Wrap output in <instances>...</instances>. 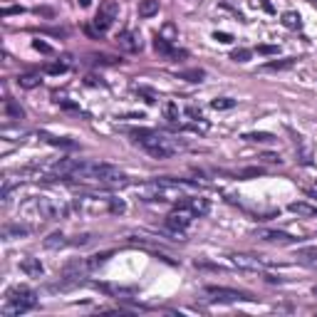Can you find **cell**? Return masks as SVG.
<instances>
[{
  "mask_svg": "<svg viewBox=\"0 0 317 317\" xmlns=\"http://www.w3.org/2000/svg\"><path fill=\"white\" fill-rule=\"evenodd\" d=\"M198 191H201V184H196V181L159 176L154 181L139 184L136 196H139V201H179V198H188L191 193H198Z\"/></svg>",
  "mask_w": 317,
  "mask_h": 317,
  "instance_id": "1",
  "label": "cell"
},
{
  "mask_svg": "<svg viewBox=\"0 0 317 317\" xmlns=\"http://www.w3.org/2000/svg\"><path fill=\"white\" fill-rule=\"evenodd\" d=\"M131 136L154 159H171L174 154H179V149H184L181 141H174V139L164 136L161 131H156V129H134Z\"/></svg>",
  "mask_w": 317,
  "mask_h": 317,
  "instance_id": "2",
  "label": "cell"
},
{
  "mask_svg": "<svg viewBox=\"0 0 317 317\" xmlns=\"http://www.w3.org/2000/svg\"><path fill=\"white\" fill-rule=\"evenodd\" d=\"M75 181H92L99 186H122L127 184L124 181V174L112 164H94V161H79L72 174Z\"/></svg>",
  "mask_w": 317,
  "mask_h": 317,
  "instance_id": "3",
  "label": "cell"
},
{
  "mask_svg": "<svg viewBox=\"0 0 317 317\" xmlns=\"http://www.w3.org/2000/svg\"><path fill=\"white\" fill-rule=\"evenodd\" d=\"M22 213H25L27 218H33L35 225H38V223H42V221L65 218V216L70 213V206L52 198V196H38V198H33L30 204L22 206Z\"/></svg>",
  "mask_w": 317,
  "mask_h": 317,
  "instance_id": "4",
  "label": "cell"
},
{
  "mask_svg": "<svg viewBox=\"0 0 317 317\" xmlns=\"http://www.w3.org/2000/svg\"><path fill=\"white\" fill-rule=\"evenodd\" d=\"M35 305H38L35 290H30V287H25V285H15V287H10V290L5 293V305H3L0 315L3 317L22 315V312L33 310Z\"/></svg>",
  "mask_w": 317,
  "mask_h": 317,
  "instance_id": "5",
  "label": "cell"
},
{
  "mask_svg": "<svg viewBox=\"0 0 317 317\" xmlns=\"http://www.w3.org/2000/svg\"><path fill=\"white\" fill-rule=\"evenodd\" d=\"M193 218H196V213L188 208L186 204H179L171 213H168L166 218H164V225H166L171 233H176V236H181L184 230H186L188 225L193 223Z\"/></svg>",
  "mask_w": 317,
  "mask_h": 317,
  "instance_id": "6",
  "label": "cell"
},
{
  "mask_svg": "<svg viewBox=\"0 0 317 317\" xmlns=\"http://www.w3.org/2000/svg\"><path fill=\"white\" fill-rule=\"evenodd\" d=\"M204 293L208 295V300H213V302H253V295H248V293H241V290H233V287H221V285H206Z\"/></svg>",
  "mask_w": 317,
  "mask_h": 317,
  "instance_id": "7",
  "label": "cell"
},
{
  "mask_svg": "<svg viewBox=\"0 0 317 317\" xmlns=\"http://www.w3.org/2000/svg\"><path fill=\"white\" fill-rule=\"evenodd\" d=\"M117 13H119V5H117L114 0H104V3L99 5V10H97L94 20H92L94 30H97L99 35L107 33V30L114 25V20H117Z\"/></svg>",
  "mask_w": 317,
  "mask_h": 317,
  "instance_id": "8",
  "label": "cell"
},
{
  "mask_svg": "<svg viewBox=\"0 0 317 317\" xmlns=\"http://www.w3.org/2000/svg\"><path fill=\"white\" fill-rule=\"evenodd\" d=\"M230 263L241 270H263L265 268V261L258 258V255H248V253H233L230 255Z\"/></svg>",
  "mask_w": 317,
  "mask_h": 317,
  "instance_id": "9",
  "label": "cell"
},
{
  "mask_svg": "<svg viewBox=\"0 0 317 317\" xmlns=\"http://www.w3.org/2000/svg\"><path fill=\"white\" fill-rule=\"evenodd\" d=\"M255 238H261V241H265V243H280V245H287V243L298 241L295 236H290V233H285V230H268V228L255 230Z\"/></svg>",
  "mask_w": 317,
  "mask_h": 317,
  "instance_id": "10",
  "label": "cell"
},
{
  "mask_svg": "<svg viewBox=\"0 0 317 317\" xmlns=\"http://www.w3.org/2000/svg\"><path fill=\"white\" fill-rule=\"evenodd\" d=\"M154 50H156L161 57H168V60H176V57H186L188 55L186 50H176V47L171 45V40L161 38V35L154 38Z\"/></svg>",
  "mask_w": 317,
  "mask_h": 317,
  "instance_id": "11",
  "label": "cell"
},
{
  "mask_svg": "<svg viewBox=\"0 0 317 317\" xmlns=\"http://www.w3.org/2000/svg\"><path fill=\"white\" fill-rule=\"evenodd\" d=\"M117 45H119L124 52H139V50H141V38H139V33L127 30V33H122V35L117 38Z\"/></svg>",
  "mask_w": 317,
  "mask_h": 317,
  "instance_id": "12",
  "label": "cell"
},
{
  "mask_svg": "<svg viewBox=\"0 0 317 317\" xmlns=\"http://www.w3.org/2000/svg\"><path fill=\"white\" fill-rule=\"evenodd\" d=\"M20 270H22L27 278H40L45 268H42L40 258H22V261H20Z\"/></svg>",
  "mask_w": 317,
  "mask_h": 317,
  "instance_id": "13",
  "label": "cell"
},
{
  "mask_svg": "<svg viewBox=\"0 0 317 317\" xmlns=\"http://www.w3.org/2000/svg\"><path fill=\"white\" fill-rule=\"evenodd\" d=\"M290 67H295V57H285V60H270V62H265L261 70L265 72H282V70H290Z\"/></svg>",
  "mask_w": 317,
  "mask_h": 317,
  "instance_id": "14",
  "label": "cell"
},
{
  "mask_svg": "<svg viewBox=\"0 0 317 317\" xmlns=\"http://www.w3.org/2000/svg\"><path fill=\"white\" fill-rule=\"evenodd\" d=\"M243 139L250 141V144H270V141H275V134H270V131H248V134H243Z\"/></svg>",
  "mask_w": 317,
  "mask_h": 317,
  "instance_id": "15",
  "label": "cell"
},
{
  "mask_svg": "<svg viewBox=\"0 0 317 317\" xmlns=\"http://www.w3.org/2000/svg\"><path fill=\"white\" fill-rule=\"evenodd\" d=\"M282 27H287V30H302V18H300V13L295 10H287V13H282Z\"/></svg>",
  "mask_w": 317,
  "mask_h": 317,
  "instance_id": "16",
  "label": "cell"
},
{
  "mask_svg": "<svg viewBox=\"0 0 317 317\" xmlns=\"http://www.w3.org/2000/svg\"><path fill=\"white\" fill-rule=\"evenodd\" d=\"M5 114H8V119H15V122H22L25 119V109L20 107L15 99H5Z\"/></svg>",
  "mask_w": 317,
  "mask_h": 317,
  "instance_id": "17",
  "label": "cell"
},
{
  "mask_svg": "<svg viewBox=\"0 0 317 317\" xmlns=\"http://www.w3.org/2000/svg\"><path fill=\"white\" fill-rule=\"evenodd\" d=\"M186 206L196 213V218H201V216H206V213L211 211V204H208L206 198H198V196H196V198H188Z\"/></svg>",
  "mask_w": 317,
  "mask_h": 317,
  "instance_id": "18",
  "label": "cell"
},
{
  "mask_svg": "<svg viewBox=\"0 0 317 317\" xmlns=\"http://www.w3.org/2000/svg\"><path fill=\"white\" fill-rule=\"evenodd\" d=\"M15 82H18L20 90H35V87H40V84H42L40 75H33V72H27V75H20Z\"/></svg>",
  "mask_w": 317,
  "mask_h": 317,
  "instance_id": "19",
  "label": "cell"
},
{
  "mask_svg": "<svg viewBox=\"0 0 317 317\" xmlns=\"http://www.w3.org/2000/svg\"><path fill=\"white\" fill-rule=\"evenodd\" d=\"M97 290L107 293V295H129L134 293V287H119V285H107V282H92Z\"/></svg>",
  "mask_w": 317,
  "mask_h": 317,
  "instance_id": "20",
  "label": "cell"
},
{
  "mask_svg": "<svg viewBox=\"0 0 317 317\" xmlns=\"http://www.w3.org/2000/svg\"><path fill=\"white\" fill-rule=\"evenodd\" d=\"M112 255H114V250H102V253H94V255H90V258H87V265H90V270H97V268H102V265L109 261Z\"/></svg>",
  "mask_w": 317,
  "mask_h": 317,
  "instance_id": "21",
  "label": "cell"
},
{
  "mask_svg": "<svg viewBox=\"0 0 317 317\" xmlns=\"http://www.w3.org/2000/svg\"><path fill=\"white\" fill-rule=\"evenodd\" d=\"M159 13V0H141L139 3V15L141 18H151Z\"/></svg>",
  "mask_w": 317,
  "mask_h": 317,
  "instance_id": "22",
  "label": "cell"
},
{
  "mask_svg": "<svg viewBox=\"0 0 317 317\" xmlns=\"http://www.w3.org/2000/svg\"><path fill=\"white\" fill-rule=\"evenodd\" d=\"M293 213L298 216H317V206H310V204H302V201H295V204L287 206Z\"/></svg>",
  "mask_w": 317,
  "mask_h": 317,
  "instance_id": "23",
  "label": "cell"
},
{
  "mask_svg": "<svg viewBox=\"0 0 317 317\" xmlns=\"http://www.w3.org/2000/svg\"><path fill=\"white\" fill-rule=\"evenodd\" d=\"M40 136H42V139H45L47 144H52V147H62V149H75V147H77L72 139H60V136H50V134H45V131H42Z\"/></svg>",
  "mask_w": 317,
  "mask_h": 317,
  "instance_id": "24",
  "label": "cell"
},
{
  "mask_svg": "<svg viewBox=\"0 0 317 317\" xmlns=\"http://www.w3.org/2000/svg\"><path fill=\"white\" fill-rule=\"evenodd\" d=\"M62 245H67V241H65V233H62V230H55V233H50V236L45 238V248H50V250L62 248Z\"/></svg>",
  "mask_w": 317,
  "mask_h": 317,
  "instance_id": "25",
  "label": "cell"
},
{
  "mask_svg": "<svg viewBox=\"0 0 317 317\" xmlns=\"http://www.w3.org/2000/svg\"><path fill=\"white\" fill-rule=\"evenodd\" d=\"M298 258L302 263H307V265L317 268V248H300V250H298Z\"/></svg>",
  "mask_w": 317,
  "mask_h": 317,
  "instance_id": "26",
  "label": "cell"
},
{
  "mask_svg": "<svg viewBox=\"0 0 317 317\" xmlns=\"http://www.w3.org/2000/svg\"><path fill=\"white\" fill-rule=\"evenodd\" d=\"M206 72L204 70H184V72H179V79H186V82H204Z\"/></svg>",
  "mask_w": 317,
  "mask_h": 317,
  "instance_id": "27",
  "label": "cell"
},
{
  "mask_svg": "<svg viewBox=\"0 0 317 317\" xmlns=\"http://www.w3.org/2000/svg\"><path fill=\"white\" fill-rule=\"evenodd\" d=\"M107 211L114 213V216H122V213L127 211V204H124L122 198H107Z\"/></svg>",
  "mask_w": 317,
  "mask_h": 317,
  "instance_id": "28",
  "label": "cell"
},
{
  "mask_svg": "<svg viewBox=\"0 0 317 317\" xmlns=\"http://www.w3.org/2000/svg\"><path fill=\"white\" fill-rule=\"evenodd\" d=\"M30 233V228H25V225H8L5 230H3V236L10 241V238H15V236H27Z\"/></svg>",
  "mask_w": 317,
  "mask_h": 317,
  "instance_id": "29",
  "label": "cell"
},
{
  "mask_svg": "<svg viewBox=\"0 0 317 317\" xmlns=\"http://www.w3.org/2000/svg\"><path fill=\"white\" fill-rule=\"evenodd\" d=\"M211 107H213V109H233V107H236V99H230V97H218V99L211 102Z\"/></svg>",
  "mask_w": 317,
  "mask_h": 317,
  "instance_id": "30",
  "label": "cell"
},
{
  "mask_svg": "<svg viewBox=\"0 0 317 317\" xmlns=\"http://www.w3.org/2000/svg\"><path fill=\"white\" fill-rule=\"evenodd\" d=\"M250 57H253V50H245V47H238V50L230 52V60H233V62H248Z\"/></svg>",
  "mask_w": 317,
  "mask_h": 317,
  "instance_id": "31",
  "label": "cell"
},
{
  "mask_svg": "<svg viewBox=\"0 0 317 317\" xmlns=\"http://www.w3.org/2000/svg\"><path fill=\"white\" fill-rule=\"evenodd\" d=\"M164 114H166V119L171 122V124L179 122V107H176L174 102H166V104H164Z\"/></svg>",
  "mask_w": 317,
  "mask_h": 317,
  "instance_id": "32",
  "label": "cell"
},
{
  "mask_svg": "<svg viewBox=\"0 0 317 317\" xmlns=\"http://www.w3.org/2000/svg\"><path fill=\"white\" fill-rule=\"evenodd\" d=\"M45 72L47 75H62V72H67V62H52V65L45 67Z\"/></svg>",
  "mask_w": 317,
  "mask_h": 317,
  "instance_id": "33",
  "label": "cell"
},
{
  "mask_svg": "<svg viewBox=\"0 0 317 317\" xmlns=\"http://www.w3.org/2000/svg\"><path fill=\"white\" fill-rule=\"evenodd\" d=\"M263 168L261 166H253V168H241L238 171V179H253V176H261Z\"/></svg>",
  "mask_w": 317,
  "mask_h": 317,
  "instance_id": "34",
  "label": "cell"
},
{
  "mask_svg": "<svg viewBox=\"0 0 317 317\" xmlns=\"http://www.w3.org/2000/svg\"><path fill=\"white\" fill-rule=\"evenodd\" d=\"M33 47H35L38 52H42V55H52V47H50L47 42H42V40H33Z\"/></svg>",
  "mask_w": 317,
  "mask_h": 317,
  "instance_id": "35",
  "label": "cell"
},
{
  "mask_svg": "<svg viewBox=\"0 0 317 317\" xmlns=\"http://www.w3.org/2000/svg\"><path fill=\"white\" fill-rule=\"evenodd\" d=\"M258 52H261V55H278L280 47H278V45H261V47H258Z\"/></svg>",
  "mask_w": 317,
  "mask_h": 317,
  "instance_id": "36",
  "label": "cell"
},
{
  "mask_svg": "<svg viewBox=\"0 0 317 317\" xmlns=\"http://www.w3.org/2000/svg\"><path fill=\"white\" fill-rule=\"evenodd\" d=\"M213 40H218V42H233V35H228V33H213Z\"/></svg>",
  "mask_w": 317,
  "mask_h": 317,
  "instance_id": "37",
  "label": "cell"
},
{
  "mask_svg": "<svg viewBox=\"0 0 317 317\" xmlns=\"http://www.w3.org/2000/svg\"><path fill=\"white\" fill-rule=\"evenodd\" d=\"M60 102V107H65V109H70V112H79V107H77L75 102H67V99H57Z\"/></svg>",
  "mask_w": 317,
  "mask_h": 317,
  "instance_id": "38",
  "label": "cell"
},
{
  "mask_svg": "<svg viewBox=\"0 0 317 317\" xmlns=\"http://www.w3.org/2000/svg\"><path fill=\"white\" fill-rule=\"evenodd\" d=\"M261 159H263V161H268V164H280V161H282L278 154H263Z\"/></svg>",
  "mask_w": 317,
  "mask_h": 317,
  "instance_id": "39",
  "label": "cell"
},
{
  "mask_svg": "<svg viewBox=\"0 0 317 317\" xmlns=\"http://www.w3.org/2000/svg\"><path fill=\"white\" fill-rule=\"evenodd\" d=\"M186 117H191L193 122H198V119H201V109H196V107H186Z\"/></svg>",
  "mask_w": 317,
  "mask_h": 317,
  "instance_id": "40",
  "label": "cell"
},
{
  "mask_svg": "<svg viewBox=\"0 0 317 317\" xmlns=\"http://www.w3.org/2000/svg\"><path fill=\"white\" fill-rule=\"evenodd\" d=\"M92 241V236L90 233H82V236H77V241H72L75 245H87V243Z\"/></svg>",
  "mask_w": 317,
  "mask_h": 317,
  "instance_id": "41",
  "label": "cell"
},
{
  "mask_svg": "<svg viewBox=\"0 0 317 317\" xmlns=\"http://www.w3.org/2000/svg\"><path fill=\"white\" fill-rule=\"evenodd\" d=\"M13 13H22V8L15 5V8H5V10H3V15H5V18H8V15H13Z\"/></svg>",
  "mask_w": 317,
  "mask_h": 317,
  "instance_id": "42",
  "label": "cell"
},
{
  "mask_svg": "<svg viewBox=\"0 0 317 317\" xmlns=\"http://www.w3.org/2000/svg\"><path fill=\"white\" fill-rule=\"evenodd\" d=\"M79 5H82V8H90V5H92V0H79Z\"/></svg>",
  "mask_w": 317,
  "mask_h": 317,
  "instance_id": "43",
  "label": "cell"
},
{
  "mask_svg": "<svg viewBox=\"0 0 317 317\" xmlns=\"http://www.w3.org/2000/svg\"><path fill=\"white\" fill-rule=\"evenodd\" d=\"M310 3H315V5H317V0H310Z\"/></svg>",
  "mask_w": 317,
  "mask_h": 317,
  "instance_id": "44",
  "label": "cell"
}]
</instances>
